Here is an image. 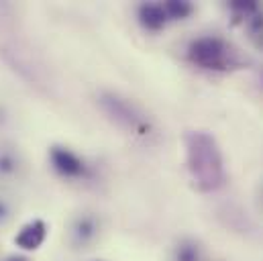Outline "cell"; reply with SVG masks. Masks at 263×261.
<instances>
[{
    "mask_svg": "<svg viewBox=\"0 0 263 261\" xmlns=\"http://www.w3.org/2000/svg\"><path fill=\"white\" fill-rule=\"evenodd\" d=\"M186 167L194 190L206 194L218 190L224 180V161L216 139L206 130H188L184 135Z\"/></svg>",
    "mask_w": 263,
    "mask_h": 261,
    "instance_id": "obj_1",
    "label": "cell"
},
{
    "mask_svg": "<svg viewBox=\"0 0 263 261\" xmlns=\"http://www.w3.org/2000/svg\"><path fill=\"white\" fill-rule=\"evenodd\" d=\"M188 60L202 69H212V71H227L241 65L235 47L224 39L212 35L198 37L188 45Z\"/></svg>",
    "mask_w": 263,
    "mask_h": 261,
    "instance_id": "obj_2",
    "label": "cell"
},
{
    "mask_svg": "<svg viewBox=\"0 0 263 261\" xmlns=\"http://www.w3.org/2000/svg\"><path fill=\"white\" fill-rule=\"evenodd\" d=\"M49 159H51L53 170L64 178H82L88 172L86 163L73 151H69L66 147H60V145L49 149Z\"/></svg>",
    "mask_w": 263,
    "mask_h": 261,
    "instance_id": "obj_3",
    "label": "cell"
},
{
    "mask_svg": "<svg viewBox=\"0 0 263 261\" xmlns=\"http://www.w3.org/2000/svg\"><path fill=\"white\" fill-rule=\"evenodd\" d=\"M47 239V225L41 218H33L18 229L14 235V245L23 251H37Z\"/></svg>",
    "mask_w": 263,
    "mask_h": 261,
    "instance_id": "obj_4",
    "label": "cell"
},
{
    "mask_svg": "<svg viewBox=\"0 0 263 261\" xmlns=\"http://www.w3.org/2000/svg\"><path fill=\"white\" fill-rule=\"evenodd\" d=\"M137 16H139L141 27L147 29V31H153V33L161 31L167 23V14L163 10V4H155V2L141 4L139 10H137Z\"/></svg>",
    "mask_w": 263,
    "mask_h": 261,
    "instance_id": "obj_5",
    "label": "cell"
},
{
    "mask_svg": "<svg viewBox=\"0 0 263 261\" xmlns=\"http://www.w3.org/2000/svg\"><path fill=\"white\" fill-rule=\"evenodd\" d=\"M229 8L233 12V23L251 21L257 12H261L259 2H255V0H233V2H229Z\"/></svg>",
    "mask_w": 263,
    "mask_h": 261,
    "instance_id": "obj_6",
    "label": "cell"
},
{
    "mask_svg": "<svg viewBox=\"0 0 263 261\" xmlns=\"http://www.w3.org/2000/svg\"><path fill=\"white\" fill-rule=\"evenodd\" d=\"M163 10H165L167 18L184 21L194 12V6L186 0H167V2H163Z\"/></svg>",
    "mask_w": 263,
    "mask_h": 261,
    "instance_id": "obj_7",
    "label": "cell"
},
{
    "mask_svg": "<svg viewBox=\"0 0 263 261\" xmlns=\"http://www.w3.org/2000/svg\"><path fill=\"white\" fill-rule=\"evenodd\" d=\"M249 33H251V39H253V43L263 49V14L261 12H257L253 18H251V23H249Z\"/></svg>",
    "mask_w": 263,
    "mask_h": 261,
    "instance_id": "obj_8",
    "label": "cell"
},
{
    "mask_svg": "<svg viewBox=\"0 0 263 261\" xmlns=\"http://www.w3.org/2000/svg\"><path fill=\"white\" fill-rule=\"evenodd\" d=\"M94 231H96V227H94V220H92V218H82V220H78V225H76V235H78L82 241L90 239V237L94 235Z\"/></svg>",
    "mask_w": 263,
    "mask_h": 261,
    "instance_id": "obj_9",
    "label": "cell"
},
{
    "mask_svg": "<svg viewBox=\"0 0 263 261\" xmlns=\"http://www.w3.org/2000/svg\"><path fill=\"white\" fill-rule=\"evenodd\" d=\"M176 261H198V249L194 245H180L178 253H176Z\"/></svg>",
    "mask_w": 263,
    "mask_h": 261,
    "instance_id": "obj_10",
    "label": "cell"
},
{
    "mask_svg": "<svg viewBox=\"0 0 263 261\" xmlns=\"http://www.w3.org/2000/svg\"><path fill=\"white\" fill-rule=\"evenodd\" d=\"M16 170V161L10 153H0V174H12Z\"/></svg>",
    "mask_w": 263,
    "mask_h": 261,
    "instance_id": "obj_11",
    "label": "cell"
},
{
    "mask_svg": "<svg viewBox=\"0 0 263 261\" xmlns=\"http://www.w3.org/2000/svg\"><path fill=\"white\" fill-rule=\"evenodd\" d=\"M4 261H31V259L25 257V255H10V257H6Z\"/></svg>",
    "mask_w": 263,
    "mask_h": 261,
    "instance_id": "obj_12",
    "label": "cell"
},
{
    "mask_svg": "<svg viewBox=\"0 0 263 261\" xmlns=\"http://www.w3.org/2000/svg\"><path fill=\"white\" fill-rule=\"evenodd\" d=\"M4 216H6V206L0 202V218H4Z\"/></svg>",
    "mask_w": 263,
    "mask_h": 261,
    "instance_id": "obj_13",
    "label": "cell"
}]
</instances>
